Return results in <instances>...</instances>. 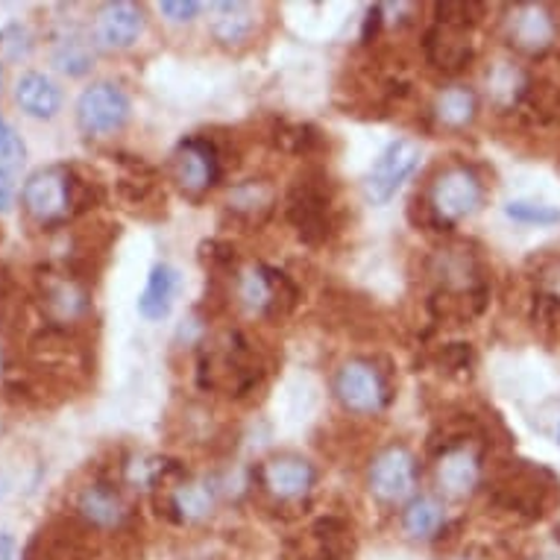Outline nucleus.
I'll return each mask as SVG.
<instances>
[{
	"mask_svg": "<svg viewBox=\"0 0 560 560\" xmlns=\"http://www.w3.org/2000/svg\"><path fill=\"white\" fill-rule=\"evenodd\" d=\"M171 508L176 511L174 516L179 523L206 520L214 508L212 487L206 485V481H183V485L174 490V497H171Z\"/></svg>",
	"mask_w": 560,
	"mask_h": 560,
	"instance_id": "a878e982",
	"label": "nucleus"
},
{
	"mask_svg": "<svg viewBox=\"0 0 560 560\" xmlns=\"http://www.w3.org/2000/svg\"><path fill=\"white\" fill-rule=\"evenodd\" d=\"M24 560H92L89 549H85L83 528L77 523H47L45 528H38L36 537L30 540Z\"/></svg>",
	"mask_w": 560,
	"mask_h": 560,
	"instance_id": "dca6fc26",
	"label": "nucleus"
},
{
	"mask_svg": "<svg viewBox=\"0 0 560 560\" xmlns=\"http://www.w3.org/2000/svg\"><path fill=\"white\" fill-rule=\"evenodd\" d=\"M238 300L249 312L265 314V317H285L300 303V288L285 270L256 265L238 276Z\"/></svg>",
	"mask_w": 560,
	"mask_h": 560,
	"instance_id": "423d86ee",
	"label": "nucleus"
},
{
	"mask_svg": "<svg viewBox=\"0 0 560 560\" xmlns=\"http://www.w3.org/2000/svg\"><path fill=\"white\" fill-rule=\"evenodd\" d=\"M261 485L279 502H294L308 497L314 487V467L296 455H279L261 467Z\"/></svg>",
	"mask_w": 560,
	"mask_h": 560,
	"instance_id": "a211bd4d",
	"label": "nucleus"
},
{
	"mask_svg": "<svg viewBox=\"0 0 560 560\" xmlns=\"http://www.w3.org/2000/svg\"><path fill=\"white\" fill-rule=\"evenodd\" d=\"M423 54L425 62L443 71V74H458L472 62L476 50H472V42H469V30L450 27V24L434 21V27L423 38Z\"/></svg>",
	"mask_w": 560,
	"mask_h": 560,
	"instance_id": "2eb2a0df",
	"label": "nucleus"
},
{
	"mask_svg": "<svg viewBox=\"0 0 560 560\" xmlns=\"http://www.w3.org/2000/svg\"><path fill=\"white\" fill-rule=\"evenodd\" d=\"M516 109L534 124H560V85L549 80H537V83L528 80Z\"/></svg>",
	"mask_w": 560,
	"mask_h": 560,
	"instance_id": "393cba45",
	"label": "nucleus"
},
{
	"mask_svg": "<svg viewBox=\"0 0 560 560\" xmlns=\"http://www.w3.org/2000/svg\"><path fill=\"white\" fill-rule=\"evenodd\" d=\"M402 525L413 540H429V537H434L446 525V511H443L438 499L420 497L405 508Z\"/></svg>",
	"mask_w": 560,
	"mask_h": 560,
	"instance_id": "bb28decb",
	"label": "nucleus"
},
{
	"mask_svg": "<svg viewBox=\"0 0 560 560\" xmlns=\"http://www.w3.org/2000/svg\"><path fill=\"white\" fill-rule=\"evenodd\" d=\"M434 120L446 129H467L478 115V97L467 85H452L438 94L432 106Z\"/></svg>",
	"mask_w": 560,
	"mask_h": 560,
	"instance_id": "5701e85b",
	"label": "nucleus"
},
{
	"mask_svg": "<svg viewBox=\"0 0 560 560\" xmlns=\"http://www.w3.org/2000/svg\"><path fill=\"white\" fill-rule=\"evenodd\" d=\"M335 394L347 411L361 413V417L382 413L390 402L387 376L368 359H352L340 364L338 376H335Z\"/></svg>",
	"mask_w": 560,
	"mask_h": 560,
	"instance_id": "6e6552de",
	"label": "nucleus"
},
{
	"mask_svg": "<svg viewBox=\"0 0 560 560\" xmlns=\"http://www.w3.org/2000/svg\"><path fill=\"white\" fill-rule=\"evenodd\" d=\"M505 36L523 54H546L558 38V21L546 3H516L508 10Z\"/></svg>",
	"mask_w": 560,
	"mask_h": 560,
	"instance_id": "f8f14e48",
	"label": "nucleus"
},
{
	"mask_svg": "<svg viewBox=\"0 0 560 560\" xmlns=\"http://www.w3.org/2000/svg\"><path fill=\"white\" fill-rule=\"evenodd\" d=\"M15 101L33 118H54L62 106V94L45 74H24L15 85Z\"/></svg>",
	"mask_w": 560,
	"mask_h": 560,
	"instance_id": "4be33fe9",
	"label": "nucleus"
},
{
	"mask_svg": "<svg viewBox=\"0 0 560 560\" xmlns=\"http://www.w3.org/2000/svg\"><path fill=\"white\" fill-rule=\"evenodd\" d=\"M420 165V144L411 138H396L385 148V153L376 159V165L368 174V197L373 202H387L394 197L408 176Z\"/></svg>",
	"mask_w": 560,
	"mask_h": 560,
	"instance_id": "9b49d317",
	"label": "nucleus"
},
{
	"mask_svg": "<svg viewBox=\"0 0 560 560\" xmlns=\"http://www.w3.org/2000/svg\"><path fill=\"white\" fill-rule=\"evenodd\" d=\"M230 212H235L238 218H247V221L261 223L267 214L273 212V188L265 183H256V179L238 185L230 194Z\"/></svg>",
	"mask_w": 560,
	"mask_h": 560,
	"instance_id": "cd10ccee",
	"label": "nucleus"
},
{
	"mask_svg": "<svg viewBox=\"0 0 560 560\" xmlns=\"http://www.w3.org/2000/svg\"><path fill=\"white\" fill-rule=\"evenodd\" d=\"M434 478L446 497H469L481 485V452L472 446V441L443 446L438 467H434Z\"/></svg>",
	"mask_w": 560,
	"mask_h": 560,
	"instance_id": "ddd939ff",
	"label": "nucleus"
},
{
	"mask_svg": "<svg viewBox=\"0 0 560 560\" xmlns=\"http://www.w3.org/2000/svg\"><path fill=\"white\" fill-rule=\"evenodd\" d=\"M417 487V458L405 446H387L370 464V490L378 502L399 505Z\"/></svg>",
	"mask_w": 560,
	"mask_h": 560,
	"instance_id": "9d476101",
	"label": "nucleus"
},
{
	"mask_svg": "<svg viewBox=\"0 0 560 560\" xmlns=\"http://www.w3.org/2000/svg\"><path fill=\"white\" fill-rule=\"evenodd\" d=\"M0 83H3V71H0Z\"/></svg>",
	"mask_w": 560,
	"mask_h": 560,
	"instance_id": "f704fd0d",
	"label": "nucleus"
},
{
	"mask_svg": "<svg viewBox=\"0 0 560 560\" xmlns=\"http://www.w3.org/2000/svg\"><path fill=\"white\" fill-rule=\"evenodd\" d=\"M276 144L285 150V153H296V156H308L314 150L320 148L323 138L320 132L308 124H282L276 129Z\"/></svg>",
	"mask_w": 560,
	"mask_h": 560,
	"instance_id": "c85d7f7f",
	"label": "nucleus"
},
{
	"mask_svg": "<svg viewBox=\"0 0 560 560\" xmlns=\"http://www.w3.org/2000/svg\"><path fill=\"white\" fill-rule=\"evenodd\" d=\"M77 516L89 528L115 532V528L127 523L129 508L124 502V497L115 490V485H109V481H92L77 497Z\"/></svg>",
	"mask_w": 560,
	"mask_h": 560,
	"instance_id": "f3484780",
	"label": "nucleus"
},
{
	"mask_svg": "<svg viewBox=\"0 0 560 560\" xmlns=\"http://www.w3.org/2000/svg\"><path fill=\"white\" fill-rule=\"evenodd\" d=\"M285 218L294 226L300 241L308 247H320L340 230L338 188L320 167H308L296 176L285 200Z\"/></svg>",
	"mask_w": 560,
	"mask_h": 560,
	"instance_id": "f03ea898",
	"label": "nucleus"
},
{
	"mask_svg": "<svg viewBox=\"0 0 560 560\" xmlns=\"http://www.w3.org/2000/svg\"><path fill=\"white\" fill-rule=\"evenodd\" d=\"M320 560H352L355 555V537L352 525L340 516H323L312 528Z\"/></svg>",
	"mask_w": 560,
	"mask_h": 560,
	"instance_id": "b1692460",
	"label": "nucleus"
},
{
	"mask_svg": "<svg viewBox=\"0 0 560 560\" xmlns=\"http://www.w3.org/2000/svg\"><path fill=\"white\" fill-rule=\"evenodd\" d=\"M162 15H165L167 21H174V24H183V21H194L197 15H200V3L197 0H165L162 7Z\"/></svg>",
	"mask_w": 560,
	"mask_h": 560,
	"instance_id": "7c9ffc66",
	"label": "nucleus"
},
{
	"mask_svg": "<svg viewBox=\"0 0 560 560\" xmlns=\"http://www.w3.org/2000/svg\"><path fill=\"white\" fill-rule=\"evenodd\" d=\"M42 305H45L47 317H50V326L77 323L92 308L83 282L68 273L42 276Z\"/></svg>",
	"mask_w": 560,
	"mask_h": 560,
	"instance_id": "4468645a",
	"label": "nucleus"
},
{
	"mask_svg": "<svg viewBox=\"0 0 560 560\" xmlns=\"http://www.w3.org/2000/svg\"><path fill=\"white\" fill-rule=\"evenodd\" d=\"M212 38L221 47H244L256 33V12L241 0H223L212 7Z\"/></svg>",
	"mask_w": 560,
	"mask_h": 560,
	"instance_id": "aec40b11",
	"label": "nucleus"
},
{
	"mask_svg": "<svg viewBox=\"0 0 560 560\" xmlns=\"http://www.w3.org/2000/svg\"><path fill=\"white\" fill-rule=\"evenodd\" d=\"M19 153H21L19 138L12 136V129L7 127V120L0 118V156L10 159V156H19Z\"/></svg>",
	"mask_w": 560,
	"mask_h": 560,
	"instance_id": "2f4dec72",
	"label": "nucleus"
},
{
	"mask_svg": "<svg viewBox=\"0 0 560 560\" xmlns=\"http://www.w3.org/2000/svg\"><path fill=\"white\" fill-rule=\"evenodd\" d=\"M129 97L124 89L112 83H94L85 89L77 103V124L85 136H109L129 120Z\"/></svg>",
	"mask_w": 560,
	"mask_h": 560,
	"instance_id": "1a4fd4ad",
	"label": "nucleus"
},
{
	"mask_svg": "<svg viewBox=\"0 0 560 560\" xmlns=\"http://www.w3.org/2000/svg\"><path fill=\"white\" fill-rule=\"evenodd\" d=\"M10 206H12V183H10V176L0 171V212H3V209H10Z\"/></svg>",
	"mask_w": 560,
	"mask_h": 560,
	"instance_id": "473e14b6",
	"label": "nucleus"
},
{
	"mask_svg": "<svg viewBox=\"0 0 560 560\" xmlns=\"http://www.w3.org/2000/svg\"><path fill=\"white\" fill-rule=\"evenodd\" d=\"M505 214L516 223H528V226H549V223L560 221L558 209L551 206H540V202H508Z\"/></svg>",
	"mask_w": 560,
	"mask_h": 560,
	"instance_id": "c756f323",
	"label": "nucleus"
},
{
	"mask_svg": "<svg viewBox=\"0 0 560 560\" xmlns=\"http://www.w3.org/2000/svg\"><path fill=\"white\" fill-rule=\"evenodd\" d=\"M485 185L469 165H450L434 176L423 206V223L434 230H452L455 223L478 212Z\"/></svg>",
	"mask_w": 560,
	"mask_h": 560,
	"instance_id": "20e7f679",
	"label": "nucleus"
},
{
	"mask_svg": "<svg viewBox=\"0 0 560 560\" xmlns=\"http://www.w3.org/2000/svg\"><path fill=\"white\" fill-rule=\"evenodd\" d=\"M77 188H80V179L71 167H42L24 183L21 202L38 226H59L74 214Z\"/></svg>",
	"mask_w": 560,
	"mask_h": 560,
	"instance_id": "39448f33",
	"label": "nucleus"
},
{
	"mask_svg": "<svg viewBox=\"0 0 560 560\" xmlns=\"http://www.w3.org/2000/svg\"><path fill=\"white\" fill-rule=\"evenodd\" d=\"M558 441H560V429H558Z\"/></svg>",
	"mask_w": 560,
	"mask_h": 560,
	"instance_id": "c9c22d12",
	"label": "nucleus"
},
{
	"mask_svg": "<svg viewBox=\"0 0 560 560\" xmlns=\"http://www.w3.org/2000/svg\"><path fill=\"white\" fill-rule=\"evenodd\" d=\"M221 150L214 148L212 138H183L171 153V176L179 185V191L194 197V200L206 191H212L214 185L221 183Z\"/></svg>",
	"mask_w": 560,
	"mask_h": 560,
	"instance_id": "0eeeda50",
	"label": "nucleus"
},
{
	"mask_svg": "<svg viewBox=\"0 0 560 560\" xmlns=\"http://www.w3.org/2000/svg\"><path fill=\"white\" fill-rule=\"evenodd\" d=\"M490 505L523 520H540L558 499V476L534 460H505L487 481Z\"/></svg>",
	"mask_w": 560,
	"mask_h": 560,
	"instance_id": "f257e3e1",
	"label": "nucleus"
},
{
	"mask_svg": "<svg viewBox=\"0 0 560 560\" xmlns=\"http://www.w3.org/2000/svg\"><path fill=\"white\" fill-rule=\"evenodd\" d=\"M267 368L256 347L249 343L238 331H226L223 338H218L212 347L200 355V378L202 387L209 390H223L230 396L253 394L261 378H265Z\"/></svg>",
	"mask_w": 560,
	"mask_h": 560,
	"instance_id": "7ed1b4c3",
	"label": "nucleus"
},
{
	"mask_svg": "<svg viewBox=\"0 0 560 560\" xmlns=\"http://www.w3.org/2000/svg\"><path fill=\"white\" fill-rule=\"evenodd\" d=\"M0 560H15V540L10 534H0Z\"/></svg>",
	"mask_w": 560,
	"mask_h": 560,
	"instance_id": "72a5a7b5",
	"label": "nucleus"
},
{
	"mask_svg": "<svg viewBox=\"0 0 560 560\" xmlns=\"http://www.w3.org/2000/svg\"><path fill=\"white\" fill-rule=\"evenodd\" d=\"M176 291H179V273H176L171 265H156L150 270L148 285L138 296V312L148 320H162L171 314L176 300Z\"/></svg>",
	"mask_w": 560,
	"mask_h": 560,
	"instance_id": "412c9836",
	"label": "nucleus"
},
{
	"mask_svg": "<svg viewBox=\"0 0 560 560\" xmlns=\"http://www.w3.org/2000/svg\"><path fill=\"white\" fill-rule=\"evenodd\" d=\"M144 33V12L136 3L118 0V3H106L97 12V24H94V36L103 47H132Z\"/></svg>",
	"mask_w": 560,
	"mask_h": 560,
	"instance_id": "6ab92c4d",
	"label": "nucleus"
}]
</instances>
